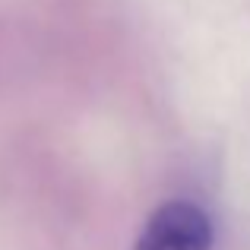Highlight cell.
Listing matches in <instances>:
<instances>
[{
  "instance_id": "1",
  "label": "cell",
  "mask_w": 250,
  "mask_h": 250,
  "mask_svg": "<svg viewBox=\"0 0 250 250\" xmlns=\"http://www.w3.org/2000/svg\"><path fill=\"white\" fill-rule=\"evenodd\" d=\"M215 231L206 209L187 200L162 203L149 215L133 250H212Z\"/></svg>"
}]
</instances>
